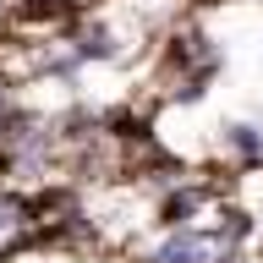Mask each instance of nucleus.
<instances>
[{"label": "nucleus", "instance_id": "f03ea898", "mask_svg": "<svg viewBox=\"0 0 263 263\" xmlns=\"http://www.w3.org/2000/svg\"><path fill=\"white\" fill-rule=\"evenodd\" d=\"M225 148L236 154V159H263V126L258 121H225Z\"/></svg>", "mask_w": 263, "mask_h": 263}, {"label": "nucleus", "instance_id": "f257e3e1", "mask_svg": "<svg viewBox=\"0 0 263 263\" xmlns=\"http://www.w3.org/2000/svg\"><path fill=\"white\" fill-rule=\"evenodd\" d=\"M214 236L209 230H192V225H181V230H170L159 247H154V263H214L219 252H214Z\"/></svg>", "mask_w": 263, "mask_h": 263}, {"label": "nucleus", "instance_id": "7ed1b4c3", "mask_svg": "<svg viewBox=\"0 0 263 263\" xmlns=\"http://www.w3.org/2000/svg\"><path fill=\"white\" fill-rule=\"evenodd\" d=\"M28 225V203L16 192H0V236H11V230H22Z\"/></svg>", "mask_w": 263, "mask_h": 263}]
</instances>
